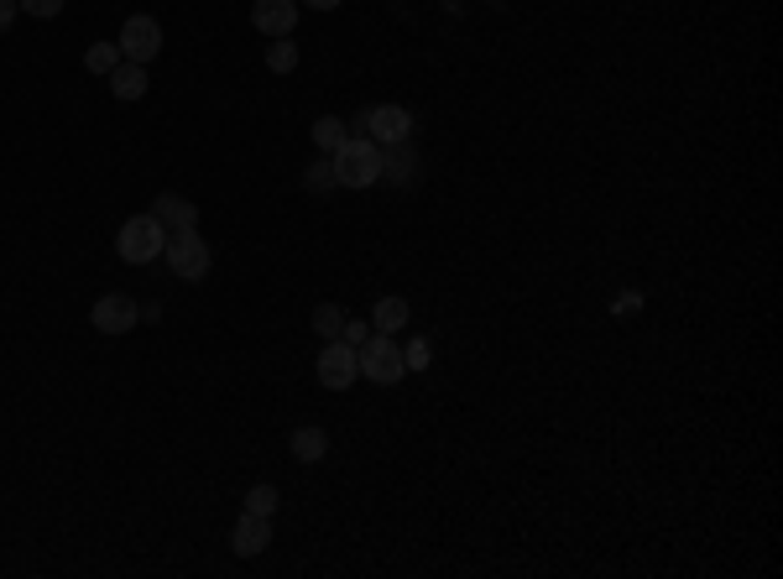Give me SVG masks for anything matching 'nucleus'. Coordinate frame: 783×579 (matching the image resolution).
<instances>
[{"mask_svg":"<svg viewBox=\"0 0 783 579\" xmlns=\"http://www.w3.org/2000/svg\"><path fill=\"white\" fill-rule=\"evenodd\" d=\"M115 251H121V262L130 266H152L162 251H167V230L157 225L152 214H136L121 225V236H115Z\"/></svg>","mask_w":783,"mask_h":579,"instance_id":"obj_2","label":"nucleus"},{"mask_svg":"<svg viewBox=\"0 0 783 579\" xmlns=\"http://www.w3.org/2000/svg\"><path fill=\"white\" fill-rule=\"evenodd\" d=\"M356 355H361V376H365V381H376V387H397V381L408 376L402 344L391 340V335H371Z\"/></svg>","mask_w":783,"mask_h":579,"instance_id":"obj_3","label":"nucleus"},{"mask_svg":"<svg viewBox=\"0 0 783 579\" xmlns=\"http://www.w3.org/2000/svg\"><path fill=\"white\" fill-rule=\"evenodd\" d=\"M303 188H309V193H335V162L324 158V162H313L309 173H303Z\"/></svg>","mask_w":783,"mask_h":579,"instance_id":"obj_21","label":"nucleus"},{"mask_svg":"<svg viewBox=\"0 0 783 579\" xmlns=\"http://www.w3.org/2000/svg\"><path fill=\"white\" fill-rule=\"evenodd\" d=\"M266 68H272V74H293V68H298V42H293V37H272Z\"/></svg>","mask_w":783,"mask_h":579,"instance_id":"obj_17","label":"nucleus"},{"mask_svg":"<svg viewBox=\"0 0 783 579\" xmlns=\"http://www.w3.org/2000/svg\"><path fill=\"white\" fill-rule=\"evenodd\" d=\"M345 141H350V136H345V121H339V115H319V121H313V147H319L324 158H335Z\"/></svg>","mask_w":783,"mask_h":579,"instance_id":"obj_16","label":"nucleus"},{"mask_svg":"<svg viewBox=\"0 0 783 579\" xmlns=\"http://www.w3.org/2000/svg\"><path fill=\"white\" fill-rule=\"evenodd\" d=\"M287 449H293V460H298V465H319V460L330 454V433H324L319 423H303V428H293Z\"/></svg>","mask_w":783,"mask_h":579,"instance_id":"obj_13","label":"nucleus"},{"mask_svg":"<svg viewBox=\"0 0 783 579\" xmlns=\"http://www.w3.org/2000/svg\"><path fill=\"white\" fill-rule=\"evenodd\" d=\"M371 335H376V329H371L365 318H345V329H339V340L350 344V350H361V344L371 340Z\"/></svg>","mask_w":783,"mask_h":579,"instance_id":"obj_23","label":"nucleus"},{"mask_svg":"<svg viewBox=\"0 0 783 579\" xmlns=\"http://www.w3.org/2000/svg\"><path fill=\"white\" fill-rule=\"evenodd\" d=\"M251 27L261 37H293L298 27V0H257L251 5Z\"/></svg>","mask_w":783,"mask_h":579,"instance_id":"obj_9","label":"nucleus"},{"mask_svg":"<svg viewBox=\"0 0 783 579\" xmlns=\"http://www.w3.org/2000/svg\"><path fill=\"white\" fill-rule=\"evenodd\" d=\"M313 376H319V387H330V392H345V387H356V381H361V355H356V350H350L345 340H324Z\"/></svg>","mask_w":783,"mask_h":579,"instance_id":"obj_5","label":"nucleus"},{"mask_svg":"<svg viewBox=\"0 0 783 579\" xmlns=\"http://www.w3.org/2000/svg\"><path fill=\"white\" fill-rule=\"evenodd\" d=\"M115 48H121L126 63H141V68H147V63L162 53V22H157V16H126V27H121V42H115Z\"/></svg>","mask_w":783,"mask_h":579,"instance_id":"obj_6","label":"nucleus"},{"mask_svg":"<svg viewBox=\"0 0 783 579\" xmlns=\"http://www.w3.org/2000/svg\"><path fill=\"white\" fill-rule=\"evenodd\" d=\"M104 79H110V95H115L121 105H136V100L147 95V84H152V79H147V68H141V63H126V58H121V63H115Z\"/></svg>","mask_w":783,"mask_h":579,"instance_id":"obj_12","label":"nucleus"},{"mask_svg":"<svg viewBox=\"0 0 783 579\" xmlns=\"http://www.w3.org/2000/svg\"><path fill=\"white\" fill-rule=\"evenodd\" d=\"M231 549L235 558H257V553L272 549V517H257V512H246L231 532Z\"/></svg>","mask_w":783,"mask_h":579,"instance_id":"obj_10","label":"nucleus"},{"mask_svg":"<svg viewBox=\"0 0 783 579\" xmlns=\"http://www.w3.org/2000/svg\"><path fill=\"white\" fill-rule=\"evenodd\" d=\"M115 63H121V48H115V42H95V48L84 53V68H89V74H100V79L115 68Z\"/></svg>","mask_w":783,"mask_h":579,"instance_id":"obj_19","label":"nucleus"},{"mask_svg":"<svg viewBox=\"0 0 783 579\" xmlns=\"http://www.w3.org/2000/svg\"><path fill=\"white\" fill-rule=\"evenodd\" d=\"M408 318H413V309H408V298H376V309H371V329L376 335H402L408 329Z\"/></svg>","mask_w":783,"mask_h":579,"instance_id":"obj_14","label":"nucleus"},{"mask_svg":"<svg viewBox=\"0 0 783 579\" xmlns=\"http://www.w3.org/2000/svg\"><path fill=\"white\" fill-rule=\"evenodd\" d=\"M361 126H365V136L376 141V147H397V141H413V115L402 105H376V110H365L361 115Z\"/></svg>","mask_w":783,"mask_h":579,"instance_id":"obj_7","label":"nucleus"},{"mask_svg":"<svg viewBox=\"0 0 783 579\" xmlns=\"http://www.w3.org/2000/svg\"><path fill=\"white\" fill-rule=\"evenodd\" d=\"M298 5H309V11H335V5H345V0H298Z\"/></svg>","mask_w":783,"mask_h":579,"instance_id":"obj_27","label":"nucleus"},{"mask_svg":"<svg viewBox=\"0 0 783 579\" xmlns=\"http://www.w3.org/2000/svg\"><path fill=\"white\" fill-rule=\"evenodd\" d=\"M277 486H266V480H261V486H251V491H246V512H257V517H272V512H277Z\"/></svg>","mask_w":783,"mask_h":579,"instance_id":"obj_20","label":"nucleus"},{"mask_svg":"<svg viewBox=\"0 0 783 579\" xmlns=\"http://www.w3.org/2000/svg\"><path fill=\"white\" fill-rule=\"evenodd\" d=\"M335 184L339 188H371L382 184V147L371 141V136H350L345 147H339L335 158Z\"/></svg>","mask_w":783,"mask_h":579,"instance_id":"obj_1","label":"nucleus"},{"mask_svg":"<svg viewBox=\"0 0 783 579\" xmlns=\"http://www.w3.org/2000/svg\"><path fill=\"white\" fill-rule=\"evenodd\" d=\"M402 361H408V370H428V361H434V344L418 335V340L402 344Z\"/></svg>","mask_w":783,"mask_h":579,"instance_id":"obj_22","label":"nucleus"},{"mask_svg":"<svg viewBox=\"0 0 783 579\" xmlns=\"http://www.w3.org/2000/svg\"><path fill=\"white\" fill-rule=\"evenodd\" d=\"M167 272L183 277V282H199L209 277V262H214V251H209V240L199 230H178V236H167Z\"/></svg>","mask_w":783,"mask_h":579,"instance_id":"obj_4","label":"nucleus"},{"mask_svg":"<svg viewBox=\"0 0 783 579\" xmlns=\"http://www.w3.org/2000/svg\"><path fill=\"white\" fill-rule=\"evenodd\" d=\"M136 318H141V309L130 303L126 292H104L100 303L89 309V324H95L100 335H130V329H136Z\"/></svg>","mask_w":783,"mask_h":579,"instance_id":"obj_8","label":"nucleus"},{"mask_svg":"<svg viewBox=\"0 0 783 579\" xmlns=\"http://www.w3.org/2000/svg\"><path fill=\"white\" fill-rule=\"evenodd\" d=\"M26 16H37V22H52V16H63V0H16Z\"/></svg>","mask_w":783,"mask_h":579,"instance_id":"obj_24","label":"nucleus"},{"mask_svg":"<svg viewBox=\"0 0 783 579\" xmlns=\"http://www.w3.org/2000/svg\"><path fill=\"white\" fill-rule=\"evenodd\" d=\"M611 314L626 318V314H643V292H622L617 303H611Z\"/></svg>","mask_w":783,"mask_h":579,"instance_id":"obj_25","label":"nucleus"},{"mask_svg":"<svg viewBox=\"0 0 783 579\" xmlns=\"http://www.w3.org/2000/svg\"><path fill=\"white\" fill-rule=\"evenodd\" d=\"M16 16H22V5H16V0H0V37L16 27Z\"/></svg>","mask_w":783,"mask_h":579,"instance_id":"obj_26","label":"nucleus"},{"mask_svg":"<svg viewBox=\"0 0 783 579\" xmlns=\"http://www.w3.org/2000/svg\"><path fill=\"white\" fill-rule=\"evenodd\" d=\"M382 178L387 184H413L418 178V158L408 141H397V147H382Z\"/></svg>","mask_w":783,"mask_h":579,"instance_id":"obj_15","label":"nucleus"},{"mask_svg":"<svg viewBox=\"0 0 783 579\" xmlns=\"http://www.w3.org/2000/svg\"><path fill=\"white\" fill-rule=\"evenodd\" d=\"M345 309H339V303H319V309H313V335H324V340H339V329H345Z\"/></svg>","mask_w":783,"mask_h":579,"instance_id":"obj_18","label":"nucleus"},{"mask_svg":"<svg viewBox=\"0 0 783 579\" xmlns=\"http://www.w3.org/2000/svg\"><path fill=\"white\" fill-rule=\"evenodd\" d=\"M152 219L167 230V236H178V230H199V210H194L183 193H157V199H152Z\"/></svg>","mask_w":783,"mask_h":579,"instance_id":"obj_11","label":"nucleus"}]
</instances>
